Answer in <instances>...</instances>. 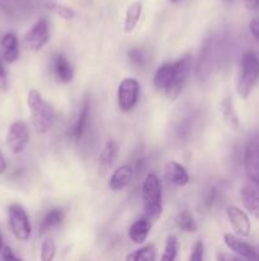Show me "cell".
<instances>
[{
  "label": "cell",
  "mask_w": 259,
  "mask_h": 261,
  "mask_svg": "<svg viewBox=\"0 0 259 261\" xmlns=\"http://www.w3.org/2000/svg\"><path fill=\"white\" fill-rule=\"evenodd\" d=\"M5 171H7V162H5L4 155H3L2 150H0V175L4 173Z\"/></svg>",
  "instance_id": "e575fe53"
},
{
  "label": "cell",
  "mask_w": 259,
  "mask_h": 261,
  "mask_svg": "<svg viewBox=\"0 0 259 261\" xmlns=\"http://www.w3.org/2000/svg\"><path fill=\"white\" fill-rule=\"evenodd\" d=\"M258 257H259V255H258Z\"/></svg>",
  "instance_id": "f35d334b"
},
{
  "label": "cell",
  "mask_w": 259,
  "mask_h": 261,
  "mask_svg": "<svg viewBox=\"0 0 259 261\" xmlns=\"http://www.w3.org/2000/svg\"><path fill=\"white\" fill-rule=\"evenodd\" d=\"M244 167L249 180L259 184V133H256L246 144Z\"/></svg>",
  "instance_id": "ba28073f"
},
{
  "label": "cell",
  "mask_w": 259,
  "mask_h": 261,
  "mask_svg": "<svg viewBox=\"0 0 259 261\" xmlns=\"http://www.w3.org/2000/svg\"><path fill=\"white\" fill-rule=\"evenodd\" d=\"M150 229H151L150 219L147 218V217H144V218L137 219V221L130 227L128 236L134 244L141 245L146 241L147 236H149L150 233Z\"/></svg>",
  "instance_id": "d6986e66"
},
{
  "label": "cell",
  "mask_w": 259,
  "mask_h": 261,
  "mask_svg": "<svg viewBox=\"0 0 259 261\" xmlns=\"http://www.w3.org/2000/svg\"><path fill=\"white\" fill-rule=\"evenodd\" d=\"M53 73H55L57 81L61 82V83H70L73 81V66H71V64L69 63V60L62 54H58L53 59Z\"/></svg>",
  "instance_id": "e0dca14e"
},
{
  "label": "cell",
  "mask_w": 259,
  "mask_h": 261,
  "mask_svg": "<svg viewBox=\"0 0 259 261\" xmlns=\"http://www.w3.org/2000/svg\"><path fill=\"white\" fill-rule=\"evenodd\" d=\"M2 256L4 260H18V256L13 254L12 249L9 246H4L2 250Z\"/></svg>",
  "instance_id": "d6a6232c"
},
{
  "label": "cell",
  "mask_w": 259,
  "mask_h": 261,
  "mask_svg": "<svg viewBox=\"0 0 259 261\" xmlns=\"http://www.w3.org/2000/svg\"><path fill=\"white\" fill-rule=\"evenodd\" d=\"M249 30H250V33L253 35V37L259 42V17L253 18L250 20V23H249Z\"/></svg>",
  "instance_id": "1f68e13d"
},
{
  "label": "cell",
  "mask_w": 259,
  "mask_h": 261,
  "mask_svg": "<svg viewBox=\"0 0 259 261\" xmlns=\"http://www.w3.org/2000/svg\"><path fill=\"white\" fill-rule=\"evenodd\" d=\"M178 250H179V242H178L175 236H168L167 242H165L164 254H163L161 260L173 261L177 259Z\"/></svg>",
  "instance_id": "484cf974"
},
{
  "label": "cell",
  "mask_w": 259,
  "mask_h": 261,
  "mask_svg": "<svg viewBox=\"0 0 259 261\" xmlns=\"http://www.w3.org/2000/svg\"><path fill=\"white\" fill-rule=\"evenodd\" d=\"M50 33L46 19H38L24 36L25 47L30 51H40L47 43Z\"/></svg>",
  "instance_id": "9c48e42d"
},
{
  "label": "cell",
  "mask_w": 259,
  "mask_h": 261,
  "mask_svg": "<svg viewBox=\"0 0 259 261\" xmlns=\"http://www.w3.org/2000/svg\"><path fill=\"white\" fill-rule=\"evenodd\" d=\"M56 254V245L52 239H46L41 246V260L51 261L55 257Z\"/></svg>",
  "instance_id": "4316f807"
},
{
  "label": "cell",
  "mask_w": 259,
  "mask_h": 261,
  "mask_svg": "<svg viewBox=\"0 0 259 261\" xmlns=\"http://www.w3.org/2000/svg\"><path fill=\"white\" fill-rule=\"evenodd\" d=\"M173 71H174V63H167L157 69L154 76V86L157 91H167L172 82Z\"/></svg>",
  "instance_id": "44dd1931"
},
{
  "label": "cell",
  "mask_w": 259,
  "mask_h": 261,
  "mask_svg": "<svg viewBox=\"0 0 259 261\" xmlns=\"http://www.w3.org/2000/svg\"><path fill=\"white\" fill-rule=\"evenodd\" d=\"M142 13V3L141 2H134L128 5L124 14V23L123 30L126 33H131L132 31L136 28L137 23H139L140 18H141Z\"/></svg>",
  "instance_id": "7402d4cb"
},
{
  "label": "cell",
  "mask_w": 259,
  "mask_h": 261,
  "mask_svg": "<svg viewBox=\"0 0 259 261\" xmlns=\"http://www.w3.org/2000/svg\"><path fill=\"white\" fill-rule=\"evenodd\" d=\"M165 177L175 186H184L189 182V175L180 163L170 161L165 165Z\"/></svg>",
  "instance_id": "9a60e30c"
},
{
  "label": "cell",
  "mask_w": 259,
  "mask_h": 261,
  "mask_svg": "<svg viewBox=\"0 0 259 261\" xmlns=\"http://www.w3.org/2000/svg\"><path fill=\"white\" fill-rule=\"evenodd\" d=\"M140 84L134 78H124L117 91V101L121 111L130 112L139 101Z\"/></svg>",
  "instance_id": "8992f818"
},
{
  "label": "cell",
  "mask_w": 259,
  "mask_h": 261,
  "mask_svg": "<svg viewBox=\"0 0 259 261\" xmlns=\"http://www.w3.org/2000/svg\"><path fill=\"white\" fill-rule=\"evenodd\" d=\"M226 2H230V0H226Z\"/></svg>",
  "instance_id": "74e56055"
},
{
  "label": "cell",
  "mask_w": 259,
  "mask_h": 261,
  "mask_svg": "<svg viewBox=\"0 0 259 261\" xmlns=\"http://www.w3.org/2000/svg\"><path fill=\"white\" fill-rule=\"evenodd\" d=\"M118 154V145L114 140H108L99 154V165L102 167H111Z\"/></svg>",
  "instance_id": "603a6c76"
},
{
  "label": "cell",
  "mask_w": 259,
  "mask_h": 261,
  "mask_svg": "<svg viewBox=\"0 0 259 261\" xmlns=\"http://www.w3.org/2000/svg\"><path fill=\"white\" fill-rule=\"evenodd\" d=\"M28 140H29V129L27 124L22 120L13 122L8 130L7 140H5L10 152L14 154L23 152Z\"/></svg>",
  "instance_id": "52a82bcc"
},
{
  "label": "cell",
  "mask_w": 259,
  "mask_h": 261,
  "mask_svg": "<svg viewBox=\"0 0 259 261\" xmlns=\"http://www.w3.org/2000/svg\"><path fill=\"white\" fill-rule=\"evenodd\" d=\"M128 56L130 60L139 66H144L145 63H146V58H145L144 53L141 50H139V48H134V50L130 51Z\"/></svg>",
  "instance_id": "f1b7e54d"
},
{
  "label": "cell",
  "mask_w": 259,
  "mask_h": 261,
  "mask_svg": "<svg viewBox=\"0 0 259 261\" xmlns=\"http://www.w3.org/2000/svg\"><path fill=\"white\" fill-rule=\"evenodd\" d=\"M2 46L3 58H4L5 63H15L19 58V43H18L17 36L12 32L5 33L2 38Z\"/></svg>",
  "instance_id": "2e32d148"
},
{
  "label": "cell",
  "mask_w": 259,
  "mask_h": 261,
  "mask_svg": "<svg viewBox=\"0 0 259 261\" xmlns=\"http://www.w3.org/2000/svg\"><path fill=\"white\" fill-rule=\"evenodd\" d=\"M28 107H29L30 121L36 132L40 134H46L52 127L55 122V111L43 99L37 89H30L27 98Z\"/></svg>",
  "instance_id": "6da1fadb"
},
{
  "label": "cell",
  "mask_w": 259,
  "mask_h": 261,
  "mask_svg": "<svg viewBox=\"0 0 259 261\" xmlns=\"http://www.w3.org/2000/svg\"><path fill=\"white\" fill-rule=\"evenodd\" d=\"M8 89H9V81H8V75L4 65H3L2 60H0V91L5 92Z\"/></svg>",
  "instance_id": "4dcf8cb0"
},
{
  "label": "cell",
  "mask_w": 259,
  "mask_h": 261,
  "mask_svg": "<svg viewBox=\"0 0 259 261\" xmlns=\"http://www.w3.org/2000/svg\"><path fill=\"white\" fill-rule=\"evenodd\" d=\"M223 242H225L226 247H228L229 250H231V251L235 252V254L239 255V256L244 257V259H249V260L258 259L256 250L254 249L250 244L243 241V240L234 236V234H230V233L223 234Z\"/></svg>",
  "instance_id": "7c38bea8"
},
{
  "label": "cell",
  "mask_w": 259,
  "mask_h": 261,
  "mask_svg": "<svg viewBox=\"0 0 259 261\" xmlns=\"http://www.w3.org/2000/svg\"><path fill=\"white\" fill-rule=\"evenodd\" d=\"M170 2H172V3H177V2H179V0H170Z\"/></svg>",
  "instance_id": "8d00e7d4"
},
{
  "label": "cell",
  "mask_w": 259,
  "mask_h": 261,
  "mask_svg": "<svg viewBox=\"0 0 259 261\" xmlns=\"http://www.w3.org/2000/svg\"><path fill=\"white\" fill-rule=\"evenodd\" d=\"M155 259H156L155 247L151 244L140 247L139 250H135V251H132L131 254H128L126 256V260L132 261H154Z\"/></svg>",
  "instance_id": "cb8c5ba5"
},
{
  "label": "cell",
  "mask_w": 259,
  "mask_h": 261,
  "mask_svg": "<svg viewBox=\"0 0 259 261\" xmlns=\"http://www.w3.org/2000/svg\"><path fill=\"white\" fill-rule=\"evenodd\" d=\"M226 216H228L231 227L239 237H248L250 234L251 223L245 212L241 211L238 206H228Z\"/></svg>",
  "instance_id": "30bf717a"
},
{
  "label": "cell",
  "mask_w": 259,
  "mask_h": 261,
  "mask_svg": "<svg viewBox=\"0 0 259 261\" xmlns=\"http://www.w3.org/2000/svg\"><path fill=\"white\" fill-rule=\"evenodd\" d=\"M65 219V213H63L62 209H51L47 213L45 214V217L42 218L40 224V234L47 233L50 229L55 228L58 224L62 223V221Z\"/></svg>",
  "instance_id": "ffe728a7"
},
{
  "label": "cell",
  "mask_w": 259,
  "mask_h": 261,
  "mask_svg": "<svg viewBox=\"0 0 259 261\" xmlns=\"http://www.w3.org/2000/svg\"><path fill=\"white\" fill-rule=\"evenodd\" d=\"M8 219L10 231L15 239L19 241H28L32 234V227L24 208L19 204H12L8 208Z\"/></svg>",
  "instance_id": "277c9868"
},
{
  "label": "cell",
  "mask_w": 259,
  "mask_h": 261,
  "mask_svg": "<svg viewBox=\"0 0 259 261\" xmlns=\"http://www.w3.org/2000/svg\"><path fill=\"white\" fill-rule=\"evenodd\" d=\"M89 115H90V102H89L88 97H85L83 99V103H81L78 117H76L75 122H74L73 127L70 130V137L75 142H79L83 138V135L85 134V130L88 127Z\"/></svg>",
  "instance_id": "4fadbf2b"
},
{
  "label": "cell",
  "mask_w": 259,
  "mask_h": 261,
  "mask_svg": "<svg viewBox=\"0 0 259 261\" xmlns=\"http://www.w3.org/2000/svg\"><path fill=\"white\" fill-rule=\"evenodd\" d=\"M132 176H134V170H132L131 166H121L112 173L111 178H109V188L113 191L123 190L126 186L130 185Z\"/></svg>",
  "instance_id": "5bb4252c"
},
{
  "label": "cell",
  "mask_w": 259,
  "mask_h": 261,
  "mask_svg": "<svg viewBox=\"0 0 259 261\" xmlns=\"http://www.w3.org/2000/svg\"><path fill=\"white\" fill-rule=\"evenodd\" d=\"M220 112H221V116H222L223 122H225L230 129L233 130L239 129L240 122H239L238 114H236L235 107H234L233 97L230 96L223 97L222 101H221L220 103Z\"/></svg>",
  "instance_id": "ac0fdd59"
},
{
  "label": "cell",
  "mask_w": 259,
  "mask_h": 261,
  "mask_svg": "<svg viewBox=\"0 0 259 261\" xmlns=\"http://www.w3.org/2000/svg\"><path fill=\"white\" fill-rule=\"evenodd\" d=\"M177 226L183 232H188V233L197 231V224H196L195 218H193V216L188 211H183L182 213L178 214Z\"/></svg>",
  "instance_id": "d4e9b609"
},
{
  "label": "cell",
  "mask_w": 259,
  "mask_h": 261,
  "mask_svg": "<svg viewBox=\"0 0 259 261\" xmlns=\"http://www.w3.org/2000/svg\"><path fill=\"white\" fill-rule=\"evenodd\" d=\"M190 55H184L182 59L174 63V71H173V78L169 87L167 88L165 93L170 99H175L184 88L185 83L188 81V76L190 73Z\"/></svg>",
  "instance_id": "5b68a950"
},
{
  "label": "cell",
  "mask_w": 259,
  "mask_h": 261,
  "mask_svg": "<svg viewBox=\"0 0 259 261\" xmlns=\"http://www.w3.org/2000/svg\"><path fill=\"white\" fill-rule=\"evenodd\" d=\"M245 8L249 10H254L259 8V0H244Z\"/></svg>",
  "instance_id": "836d02e7"
},
{
  "label": "cell",
  "mask_w": 259,
  "mask_h": 261,
  "mask_svg": "<svg viewBox=\"0 0 259 261\" xmlns=\"http://www.w3.org/2000/svg\"><path fill=\"white\" fill-rule=\"evenodd\" d=\"M141 193L146 217L150 221H156L163 213V195L160 180L155 173L146 176Z\"/></svg>",
  "instance_id": "3957f363"
},
{
  "label": "cell",
  "mask_w": 259,
  "mask_h": 261,
  "mask_svg": "<svg viewBox=\"0 0 259 261\" xmlns=\"http://www.w3.org/2000/svg\"><path fill=\"white\" fill-rule=\"evenodd\" d=\"M48 8H50L55 14H57L60 18H62V19L70 20L75 17V12H74V9L73 8L68 7V5L50 4L48 5Z\"/></svg>",
  "instance_id": "83f0119b"
},
{
  "label": "cell",
  "mask_w": 259,
  "mask_h": 261,
  "mask_svg": "<svg viewBox=\"0 0 259 261\" xmlns=\"http://www.w3.org/2000/svg\"><path fill=\"white\" fill-rule=\"evenodd\" d=\"M240 66V75L236 89L239 96L246 99L259 81V56L254 51H245L241 56Z\"/></svg>",
  "instance_id": "7a4b0ae2"
},
{
  "label": "cell",
  "mask_w": 259,
  "mask_h": 261,
  "mask_svg": "<svg viewBox=\"0 0 259 261\" xmlns=\"http://www.w3.org/2000/svg\"><path fill=\"white\" fill-rule=\"evenodd\" d=\"M3 247H4V245H3V237H2V234H0V252H2Z\"/></svg>",
  "instance_id": "d590c367"
},
{
  "label": "cell",
  "mask_w": 259,
  "mask_h": 261,
  "mask_svg": "<svg viewBox=\"0 0 259 261\" xmlns=\"http://www.w3.org/2000/svg\"><path fill=\"white\" fill-rule=\"evenodd\" d=\"M240 196L244 208L259 221V184L254 181L245 184L241 188Z\"/></svg>",
  "instance_id": "8fae6325"
},
{
  "label": "cell",
  "mask_w": 259,
  "mask_h": 261,
  "mask_svg": "<svg viewBox=\"0 0 259 261\" xmlns=\"http://www.w3.org/2000/svg\"><path fill=\"white\" fill-rule=\"evenodd\" d=\"M203 254H205V245H203L202 241H197L193 246V251L190 254L189 259L190 261H202Z\"/></svg>",
  "instance_id": "f546056e"
}]
</instances>
